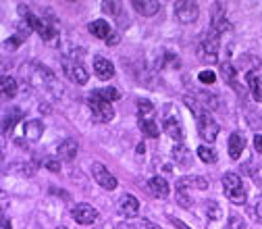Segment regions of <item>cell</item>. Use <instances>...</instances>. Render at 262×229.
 I'll use <instances>...</instances> for the list:
<instances>
[{
	"label": "cell",
	"mask_w": 262,
	"mask_h": 229,
	"mask_svg": "<svg viewBox=\"0 0 262 229\" xmlns=\"http://www.w3.org/2000/svg\"><path fill=\"white\" fill-rule=\"evenodd\" d=\"M92 175L98 185H102L104 190H115L117 188V177L102 165V162H94L92 165Z\"/></svg>",
	"instance_id": "30bf717a"
},
{
	"label": "cell",
	"mask_w": 262,
	"mask_h": 229,
	"mask_svg": "<svg viewBox=\"0 0 262 229\" xmlns=\"http://www.w3.org/2000/svg\"><path fill=\"white\" fill-rule=\"evenodd\" d=\"M94 73L100 79H111L115 75V65L104 56H96L94 58Z\"/></svg>",
	"instance_id": "9a60e30c"
},
{
	"label": "cell",
	"mask_w": 262,
	"mask_h": 229,
	"mask_svg": "<svg viewBox=\"0 0 262 229\" xmlns=\"http://www.w3.org/2000/svg\"><path fill=\"white\" fill-rule=\"evenodd\" d=\"M244 148H246V140L239 134H231V136H229V156H231L233 160H237L242 156Z\"/></svg>",
	"instance_id": "44dd1931"
},
{
	"label": "cell",
	"mask_w": 262,
	"mask_h": 229,
	"mask_svg": "<svg viewBox=\"0 0 262 229\" xmlns=\"http://www.w3.org/2000/svg\"><path fill=\"white\" fill-rule=\"evenodd\" d=\"M175 15L181 23H193L200 15V9L191 0H179V3H175Z\"/></svg>",
	"instance_id": "9c48e42d"
},
{
	"label": "cell",
	"mask_w": 262,
	"mask_h": 229,
	"mask_svg": "<svg viewBox=\"0 0 262 229\" xmlns=\"http://www.w3.org/2000/svg\"><path fill=\"white\" fill-rule=\"evenodd\" d=\"M162 129H165L167 136L173 138L175 142H181L183 140V127H181V123H179L177 117H167L165 123H162Z\"/></svg>",
	"instance_id": "2e32d148"
},
{
	"label": "cell",
	"mask_w": 262,
	"mask_h": 229,
	"mask_svg": "<svg viewBox=\"0 0 262 229\" xmlns=\"http://www.w3.org/2000/svg\"><path fill=\"white\" fill-rule=\"evenodd\" d=\"M71 217L79 223V225H92L98 219V211L92 204H75L71 211Z\"/></svg>",
	"instance_id": "7c38bea8"
},
{
	"label": "cell",
	"mask_w": 262,
	"mask_h": 229,
	"mask_svg": "<svg viewBox=\"0 0 262 229\" xmlns=\"http://www.w3.org/2000/svg\"><path fill=\"white\" fill-rule=\"evenodd\" d=\"M136 229H160V227L154 225V223H150V221H140V225Z\"/></svg>",
	"instance_id": "e575fe53"
},
{
	"label": "cell",
	"mask_w": 262,
	"mask_h": 229,
	"mask_svg": "<svg viewBox=\"0 0 262 229\" xmlns=\"http://www.w3.org/2000/svg\"><path fill=\"white\" fill-rule=\"evenodd\" d=\"M227 229H248V227H246V221L242 217H231L227 221Z\"/></svg>",
	"instance_id": "4dcf8cb0"
},
{
	"label": "cell",
	"mask_w": 262,
	"mask_h": 229,
	"mask_svg": "<svg viewBox=\"0 0 262 229\" xmlns=\"http://www.w3.org/2000/svg\"><path fill=\"white\" fill-rule=\"evenodd\" d=\"M102 9H104L106 13L119 17V13H121V3H102Z\"/></svg>",
	"instance_id": "1f68e13d"
},
{
	"label": "cell",
	"mask_w": 262,
	"mask_h": 229,
	"mask_svg": "<svg viewBox=\"0 0 262 229\" xmlns=\"http://www.w3.org/2000/svg\"><path fill=\"white\" fill-rule=\"evenodd\" d=\"M88 107L92 111V117L96 121H100V123H108L115 119V109L111 107V102L102 100L100 96H96L94 92L88 94Z\"/></svg>",
	"instance_id": "8992f818"
},
{
	"label": "cell",
	"mask_w": 262,
	"mask_h": 229,
	"mask_svg": "<svg viewBox=\"0 0 262 229\" xmlns=\"http://www.w3.org/2000/svg\"><path fill=\"white\" fill-rule=\"evenodd\" d=\"M198 79L202 81V84H214L216 81V75H214V71H200V75H198Z\"/></svg>",
	"instance_id": "d6a6232c"
},
{
	"label": "cell",
	"mask_w": 262,
	"mask_h": 229,
	"mask_svg": "<svg viewBox=\"0 0 262 229\" xmlns=\"http://www.w3.org/2000/svg\"><path fill=\"white\" fill-rule=\"evenodd\" d=\"M254 215H256V219L262 223V196L256 200V204H254Z\"/></svg>",
	"instance_id": "836d02e7"
},
{
	"label": "cell",
	"mask_w": 262,
	"mask_h": 229,
	"mask_svg": "<svg viewBox=\"0 0 262 229\" xmlns=\"http://www.w3.org/2000/svg\"><path fill=\"white\" fill-rule=\"evenodd\" d=\"M254 148H256V152H262V136L254 138Z\"/></svg>",
	"instance_id": "8d00e7d4"
},
{
	"label": "cell",
	"mask_w": 262,
	"mask_h": 229,
	"mask_svg": "<svg viewBox=\"0 0 262 229\" xmlns=\"http://www.w3.org/2000/svg\"><path fill=\"white\" fill-rule=\"evenodd\" d=\"M156 111L152 107V102L148 100H138V121H140V129L148 136V138H158V125L154 121Z\"/></svg>",
	"instance_id": "277c9868"
},
{
	"label": "cell",
	"mask_w": 262,
	"mask_h": 229,
	"mask_svg": "<svg viewBox=\"0 0 262 229\" xmlns=\"http://www.w3.org/2000/svg\"><path fill=\"white\" fill-rule=\"evenodd\" d=\"M77 156V142L75 140H64L58 146V158L62 160H73Z\"/></svg>",
	"instance_id": "cb8c5ba5"
},
{
	"label": "cell",
	"mask_w": 262,
	"mask_h": 229,
	"mask_svg": "<svg viewBox=\"0 0 262 229\" xmlns=\"http://www.w3.org/2000/svg\"><path fill=\"white\" fill-rule=\"evenodd\" d=\"M221 73H223L225 81H227L229 86H231L235 92L244 94V88H242V86L235 81V79H237V75H235V69H233V65H231V63H223V65H221Z\"/></svg>",
	"instance_id": "ffe728a7"
},
{
	"label": "cell",
	"mask_w": 262,
	"mask_h": 229,
	"mask_svg": "<svg viewBox=\"0 0 262 229\" xmlns=\"http://www.w3.org/2000/svg\"><path fill=\"white\" fill-rule=\"evenodd\" d=\"M177 183L183 185V188H198V190H206L208 188V179H204L200 175H195V177H181V179H177Z\"/></svg>",
	"instance_id": "d4e9b609"
},
{
	"label": "cell",
	"mask_w": 262,
	"mask_h": 229,
	"mask_svg": "<svg viewBox=\"0 0 262 229\" xmlns=\"http://www.w3.org/2000/svg\"><path fill=\"white\" fill-rule=\"evenodd\" d=\"M21 119H23L21 109H17V107H15V109H9V111L5 113V117H3V129H5V134H9Z\"/></svg>",
	"instance_id": "7402d4cb"
},
{
	"label": "cell",
	"mask_w": 262,
	"mask_h": 229,
	"mask_svg": "<svg viewBox=\"0 0 262 229\" xmlns=\"http://www.w3.org/2000/svg\"><path fill=\"white\" fill-rule=\"evenodd\" d=\"M246 79H248V88L252 92V98L256 102H262V77L256 71H250L246 75Z\"/></svg>",
	"instance_id": "d6986e66"
},
{
	"label": "cell",
	"mask_w": 262,
	"mask_h": 229,
	"mask_svg": "<svg viewBox=\"0 0 262 229\" xmlns=\"http://www.w3.org/2000/svg\"><path fill=\"white\" fill-rule=\"evenodd\" d=\"M58 229H67V227H58Z\"/></svg>",
	"instance_id": "ab89813d"
},
{
	"label": "cell",
	"mask_w": 262,
	"mask_h": 229,
	"mask_svg": "<svg viewBox=\"0 0 262 229\" xmlns=\"http://www.w3.org/2000/svg\"><path fill=\"white\" fill-rule=\"evenodd\" d=\"M96 96H100L102 100H106V102H115V100H119L121 98V94H119V90H115V88H102V90H92Z\"/></svg>",
	"instance_id": "83f0119b"
},
{
	"label": "cell",
	"mask_w": 262,
	"mask_h": 229,
	"mask_svg": "<svg viewBox=\"0 0 262 229\" xmlns=\"http://www.w3.org/2000/svg\"><path fill=\"white\" fill-rule=\"evenodd\" d=\"M0 88H3V96L5 98H15L17 96V81L13 77H9V75H3Z\"/></svg>",
	"instance_id": "484cf974"
},
{
	"label": "cell",
	"mask_w": 262,
	"mask_h": 229,
	"mask_svg": "<svg viewBox=\"0 0 262 229\" xmlns=\"http://www.w3.org/2000/svg\"><path fill=\"white\" fill-rule=\"evenodd\" d=\"M173 158H175V162H177L181 169H185V167L191 165V152H189L183 144H177V146L173 148Z\"/></svg>",
	"instance_id": "603a6c76"
},
{
	"label": "cell",
	"mask_w": 262,
	"mask_h": 229,
	"mask_svg": "<svg viewBox=\"0 0 262 229\" xmlns=\"http://www.w3.org/2000/svg\"><path fill=\"white\" fill-rule=\"evenodd\" d=\"M185 105H187V109H189V111L193 113V117H195L200 138H202L204 142L212 144V142L216 140V136H219V123L212 119V115L206 111V107H202L198 100H195V98L185 96Z\"/></svg>",
	"instance_id": "7a4b0ae2"
},
{
	"label": "cell",
	"mask_w": 262,
	"mask_h": 229,
	"mask_svg": "<svg viewBox=\"0 0 262 229\" xmlns=\"http://www.w3.org/2000/svg\"><path fill=\"white\" fill-rule=\"evenodd\" d=\"M198 156H200L204 162H208V165H214V162H216V152H214L210 146H200V148H198Z\"/></svg>",
	"instance_id": "f1b7e54d"
},
{
	"label": "cell",
	"mask_w": 262,
	"mask_h": 229,
	"mask_svg": "<svg viewBox=\"0 0 262 229\" xmlns=\"http://www.w3.org/2000/svg\"><path fill=\"white\" fill-rule=\"evenodd\" d=\"M21 73L27 77V81H29L31 86H34L36 90H40V92H46V94H52V96H58V94L62 92V88H60L56 75H54L48 67H44V65L29 63L27 67L21 69Z\"/></svg>",
	"instance_id": "6da1fadb"
},
{
	"label": "cell",
	"mask_w": 262,
	"mask_h": 229,
	"mask_svg": "<svg viewBox=\"0 0 262 229\" xmlns=\"http://www.w3.org/2000/svg\"><path fill=\"white\" fill-rule=\"evenodd\" d=\"M131 5H134V9L144 17H152L160 11V3H156V0H134Z\"/></svg>",
	"instance_id": "ac0fdd59"
},
{
	"label": "cell",
	"mask_w": 262,
	"mask_h": 229,
	"mask_svg": "<svg viewBox=\"0 0 262 229\" xmlns=\"http://www.w3.org/2000/svg\"><path fill=\"white\" fill-rule=\"evenodd\" d=\"M115 229H131V227H129V225H125V223H117V225H115Z\"/></svg>",
	"instance_id": "f35d334b"
},
{
	"label": "cell",
	"mask_w": 262,
	"mask_h": 229,
	"mask_svg": "<svg viewBox=\"0 0 262 229\" xmlns=\"http://www.w3.org/2000/svg\"><path fill=\"white\" fill-rule=\"evenodd\" d=\"M175 200H177L179 206H183V209H189V206H191V196L187 194V188L175 183Z\"/></svg>",
	"instance_id": "4316f807"
},
{
	"label": "cell",
	"mask_w": 262,
	"mask_h": 229,
	"mask_svg": "<svg viewBox=\"0 0 262 229\" xmlns=\"http://www.w3.org/2000/svg\"><path fill=\"white\" fill-rule=\"evenodd\" d=\"M62 71H64V77L77 86H85L90 79V73L85 71V67L75 58H62Z\"/></svg>",
	"instance_id": "52a82bcc"
},
{
	"label": "cell",
	"mask_w": 262,
	"mask_h": 229,
	"mask_svg": "<svg viewBox=\"0 0 262 229\" xmlns=\"http://www.w3.org/2000/svg\"><path fill=\"white\" fill-rule=\"evenodd\" d=\"M88 29H90V34H92V36L104 40L108 46L119 44V36H117V31H115V29H113V25H111L108 21H104V19H96V21H92V23L88 25Z\"/></svg>",
	"instance_id": "ba28073f"
},
{
	"label": "cell",
	"mask_w": 262,
	"mask_h": 229,
	"mask_svg": "<svg viewBox=\"0 0 262 229\" xmlns=\"http://www.w3.org/2000/svg\"><path fill=\"white\" fill-rule=\"evenodd\" d=\"M148 190L156 196V198H167L169 196V183L167 179H162L160 175H154L148 179Z\"/></svg>",
	"instance_id": "e0dca14e"
},
{
	"label": "cell",
	"mask_w": 262,
	"mask_h": 229,
	"mask_svg": "<svg viewBox=\"0 0 262 229\" xmlns=\"http://www.w3.org/2000/svg\"><path fill=\"white\" fill-rule=\"evenodd\" d=\"M42 165H44L46 169H50L52 173H58V171H60V162H58V158L46 156V158H44V162H42Z\"/></svg>",
	"instance_id": "f546056e"
},
{
	"label": "cell",
	"mask_w": 262,
	"mask_h": 229,
	"mask_svg": "<svg viewBox=\"0 0 262 229\" xmlns=\"http://www.w3.org/2000/svg\"><path fill=\"white\" fill-rule=\"evenodd\" d=\"M219 46H221V34H219V31H214V29H210L208 34L202 38L200 46H198L200 58L204 63H208V65L216 63V58H219Z\"/></svg>",
	"instance_id": "5b68a950"
},
{
	"label": "cell",
	"mask_w": 262,
	"mask_h": 229,
	"mask_svg": "<svg viewBox=\"0 0 262 229\" xmlns=\"http://www.w3.org/2000/svg\"><path fill=\"white\" fill-rule=\"evenodd\" d=\"M169 221H171V223H173L177 229H189V227H187L183 221H179V219H175V217H169Z\"/></svg>",
	"instance_id": "d590c367"
},
{
	"label": "cell",
	"mask_w": 262,
	"mask_h": 229,
	"mask_svg": "<svg viewBox=\"0 0 262 229\" xmlns=\"http://www.w3.org/2000/svg\"><path fill=\"white\" fill-rule=\"evenodd\" d=\"M117 209L119 213L125 217V219H134L138 213H140V202L136 196H131V194H123L119 202H117Z\"/></svg>",
	"instance_id": "4fadbf2b"
},
{
	"label": "cell",
	"mask_w": 262,
	"mask_h": 229,
	"mask_svg": "<svg viewBox=\"0 0 262 229\" xmlns=\"http://www.w3.org/2000/svg\"><path fill=\"white\" fill-rule=\"evenodd\" d=\"M3 229H11V221L7 219V215H3Z\"/></svg>",
	"instance_id": "74e56055"
},
{
	"label": "cell",
	"mask_w": 262,
	"mask_h": 229,
	"mask_svg": "<svg viewBox=\"0 0 262 229\" xmlns=\"http://www.w3.org/2000/svg\"><path fill=\"white\" fill-rule=\"evenodd\" d=\"M210 29L219 31V34H225V31L231 29V23L227 21V15H225V7L221 3H214L212 5V15H210Z\"/></svg>",
	"instance_id": "8fae6325"
},
{
	"label": "cell",
	"mask_w": 262,
	"mask_h": 229,
	"mask_svg": "<svg viewBox=\"0 0 262 229\" xmlns=\"http://www.w3.org/2000/svg\"><path fill=\"white\" fill-rule=\"evenodd\" d=\"M23 136H25L27 140H31V142H38V140L44 136V123H42L40 119H29V121H25V125H23Z\"/></svg>",
	"instance_id": "5bb4252c"
},
{
	"label": "cell",
	"mask_w": 262,
	"mask_h": 229,
	"mask_svg": "<svg viewBox=\"0 0 262 229\" xmlns=\"http://www.w3.org/2000/svg\"><path fill=\"white\" fill-rule=\"evenodd\" d=\"M223 190H225V196L229 198V202H233V204H244L248 198L244 181L237 173H225L223 175Z\"/></svg>",
	"instance_id": "3957f363"
}]
</instances>
